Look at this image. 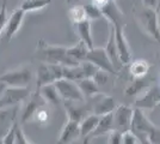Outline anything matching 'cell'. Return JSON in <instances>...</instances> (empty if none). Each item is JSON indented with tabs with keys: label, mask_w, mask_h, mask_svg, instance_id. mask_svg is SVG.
Listing matches in <instances>:
<instances>
[{
	"label": "cell",
	"mask_w": 160,
	"mask_h": 144,
	"mask_svg": "<svg viewBox=\"0 0 160 144\" xmlns=\"http://www.w3.org/2000/svg\"><path fill=\"white\" fill-rule=\"evenodd\" d=\"M149 62L143 59H138L129 64V72L134 79H140L146 77L149 71Z\"/></svg>",
	"instance_id": "21"
},
{
	"label": "cell",
	"mask_w": 160,
	"mask_h": 144,
	"mask_svg": "<svg viewBox=\"0 0 160 144\" xmlns=\"http://www.w3.org/2000/svg\"><path fill=\"white\" fill-rule=\"evenodd\" d=\"M77 84L79 85L80 90L82 93V95L86 97H94L98 94H100L99 87L96 84L92 78H81L79 81H77Z\"/></svg>",
	"instance_id": "23"
},
{
	"label": "cell",
	"mask_w": 160,
	"mask_h": 144,
	"mask_svg": "<svg viewBox=\"0 0 160 144\" xmlns=\"http://www.w3.org/2000/svg\"><path fill=\"white\" fill-rule=\"evenodd\" d=\"M0 144H2V139H0Z\"/></svg>",
	"instance_id": "44"
},
{
	"label": "cell",
	"mask_w": 160,
	"mask_h": 144,
	"mask_svg": "<svg viewBox=\"0 0 160 144\" xmlns=\"http://www.w3.org/2000/svg\"><path fill=\"white\" fill-rule=\"evenodd\" d=\"M113 29H115V42L117 47L118 59L122 65H129L132 62V49L124 34V27L120 25V27H113Z\"/></svg>",
	"instance_id": "9"
},
{
	"label": "cell",
	"mask_w": 160,
	"mask_h": 144,
	"mask_svg": "<svg viewBox=\"0 0 160 144\" xmlns=\"http://www.w3.org/2000/svg\"><path fill=\"white\" fill-rule=\"evenodd\" d=\"M80 138V127L78 121H74L71 119H67V121L65 123L61 133L56 144H71L72 142L77 141Z\"/></svg>",
	"instance_id": "16"
},
{
	"label": "cell",
	"mask_w": 160,
	"mask_h": 144,
	"mask_svg": "<svg viewBox=\"0 0 160 144\" xmlns=\"http://www.w3.org/2000/svg\"><path fill=\"white\" fill-rule=\"evenodd\" d=\"M105 51H107L111 62L113 64L115 69L117 70V65H122V64H121L120 59H118L117 47H116V42H115V29H113V27L110 28V34H109V40H108Z\"/></svg>",
	"instance_id": "25"
},
{
	"label": "cell",
	"mask_w": 160,
	"mask_h": 144,
	"mask_svg": "<svg viewBox=\"0 0 160 144\" xmlns=\"http://www.w3.org/2000/svg\"><path fill=\"white\" fill-rule=\"evenodd\" d=\"M154 124L148 120L146 114L142 109L134 108L133 118H132V124H130V131L133 132L140 141L147 139L149 131L153 129Z\"/></svg>",
	"instance_id": "6"
},
{
	"label": "cell",
	"mask_w": 160,
	"mask_h": 144,
	"mask_svg": "<svg viewBox=\"0 0 160 144\" xmlns=\"http://www.w3.org/2000/svg\"><path fill=\"white\" fill-rule=\"evenodd\" d=\"M62 66L59 64H48V62H41L37 69V78L36 84L37 89L46 85L55 83L58 79L62 78Z\"/></svg>",
	"instance_id": "5"
},
{
	"label": "cell",
	"mask_w": 160,
	"mask_h": 144,
	"mask_svg": "<svg viewBox=\"0 0 160 144\" xmlns=\"http://www.w3.org/2000/svg\"><path fill=\"white\" fill-rule=\"evenodd\" d=\"M134 109L129 106L120 104L112 112L113 118V129L121 132H126L130 130V124L133 118Z\"/></svg>",
	"instance_id": "10"
},
{
	"label": "cell",
	"mask_w": 160,
	"mask_h": 144,
	"mask_svg": "<svg viewBox=\"0 0 160 144\" xmlns=\"http://www.w3.org/2000/svg\"><path fill=\"white\" fill-rule=\"evenodd\" d=\"M52 3V0H22L20 3V8L28 13V12H35L43 10Z\"/></svg>",
	"instance_id": "27"
},
{
	"label": "cell",
	"mask_w": 160,
	"mask_h": 144,
	"mask_svg": "<svg viewBox=\"0 0 160 144\" xmlns=\"http://www.w3.org/2000/svg\"><path fill=\"white\" fill-rule=\"evenodd\" d=\"M24 18H25V12L20 7L16 8L13 12L10 14L6 25H5V29L2 31L4 36H5V39H6L7 41H10L11 39H13L14 36H16V34L19 31Z\"/></svg>",
	"instance_id": "13"
},
{
	"label": "cell",
	"mask_w": 160,
	"mask_h": 144,
	"mask_svg": "<svg viewBox=\"0 0 160 144\" xmlns=\"http://www.w3.org/2000/svg\"><path fill=\"white\" fill-rule=\"evenodd\" d=\"M65 108H66L67 119H71L78 123H80L87 115L85 109L82 107L75 106V102H65Z\"/></svg>",
	"instance_id": "26"
},
{
	"label": "cell",
	"mask_w": 160,
	"mask_h": 144,
	"mask_svg": "<svg viewBox=\"0 0 160 144\" xmlns=\"http://www.w3.org/2000/svg\"><path fill=\"white\" fill-rule=\"evenodd\" d=\"M139 144H151V143H149L148 139H142V141H140V143Z\"/></svg>",
	"instance_id": "43"
},
{
	"label": "cell",
	"mask_w": 160,
	"mask_h": 144,
	"mask_svg": "<svg viewBox=\"0 0 160 144\" xmlns=\"http://www.w3.org/2000/svg\"><path fill=\"white\" fill-rule=\"evenodd\" d=\"M44 104H48V103L43 100V97L41 96V94L38 93V90H37V93L29 99V102H28L27 107L23 110L22 121L25 123L28 120H32V117H33V114H35V112L40 107L44 106Z\"/></svg>",
	"instance_id": "17"
},
{
	"label": "cell",
	"mask_w": 160,
	"mask_h": 144,
	"mask_svg": "<svg viewBox=\"0 0 160 144\" xmlns=\"http://www.w3.org/2000/svg\"><path fill=\"white\" fill-rule=\"evenodd\" d=\"M75 25V30L79 35L80 41H82L87 46L88 49H92L94 47V42H93V36H92V28H91V21L85 19V21H81Z\"/></svg>",
	"instance_id": "18"
},
{
	"label": "cell",
	"mask_w": 160,
	"mask_h": 144,
	"mask_svg": "<svg viewBox=\"0 0 160 144\" xmlns=\"http://www.w3.org/2000/svg\"><path fill=\"white\" fill-rule=\"evenodd\" d=\"M99 115L97 114H88L86 117L84 118L79 123V127H80V138H86L92 131L96 129L97 124L99 121Z\"/></svg>",
	"instance_id": "22"
},
{
	"label": "cell",
	"mask_w": 160,
	"mask_h": 144,
	"mask_svg": "<svg viewBox=\"0 0 160 144\" xmlns=\"http://www.w3.org/2000/svg\"><path fill=\"white\" fill-rule=\"evenodd\" d=\"M159 82H160V79H159Z\"/></svg>",
	"instance_id": "45"
},
{
	"label": "cell",
	"mask_w": 160,
	"mask_h": 144,
	"mask_svg": "<svg viewBox=\"0 0 160 144\" xmlns=\"http://www.w3.org/2000/svg\"><path fill=\"white\" fill-rule=\"evenodd\" d=\"M142 4H143V7L155 10L159 5V0H142Z\"/></svg>",
	"instance_id": "40"
},
{
	"label": "cell",
	"mask_w": 160,
	"mask_h": 144,
	"mask_svg": "<svg viewBox=\"0 0 160 144\" xmlns=\"http://www.w3.org/2000/svg\"><path fill=\"white\" fill-rule=\"evenodd\" d=\"M33 72L29 66H22L19 69L7 71L0 76V82L10 88H28L32 82Z\"/></svg>",
	"instance_id": "2"
},
{
	"label": "cell",
	"mask_w": 160,
	"mask_h": 144,
	"mask_svg": "<svg viewBox=\"0 0 160 144\" xmlns=\"http://www.w3.org/2000/svg\"><path fill=\"white\" fill-rule=\"evenodd\" d=\"M68 18L73 24H77L79 22L87 19L84 5H75V6L71 7L68 10Z\"/></svg>",
	"instance_id": "28"
},
{
	"label": "cell",
	"mask_w": 160,
	"mask_h": 144,
	"mask_svg": "<svg viewBox=\"0 0 160 144\" xmlns=\"http://www.w3.org/2000/svg\"><path fill=\"white\" fill-rule=\"evenodd\" d=\"M92 79L96 82V84L99 87V89H100L102 87H104V85L109 82V79H110V73H108V72L103 71V70H98L97 73L92 77Z\"/></svg>",
	"instance_id": "33"
},
{
	"label": "cell",
	"mask_w": 160,
	"mask_h": 144,
	"mask_svg": "<svg viewBox=\"0 0 160 144\" xmlns=\"http://www.w3.org/2000/svg\"><path fill=\"white\" fill-rule=\"evenodd\" d=\"M155 12H157V18H158V25H159V30H160V3L158 7L155 8Z\"/></svg>",
	"instance_id": "42"
},
{
	"label": "cell",
	"mask_w": 160,
	"mask_h": 144,
	"mask_svg": "<svg viewBox=\"0 0 160 144\" xmlns=\"http://www.w3.org/2000/svg\"><path fill=\"white\" fill-rule=\"evenodd\" d=\"M30 97L28 88H10L6 87L0 94V109L11 106H18V103Z\"/></svg>",
	"instance_id": "8"
},
{
	"label": "cell",
	"mask_w": 160,
	"mask_h": 144,
	"mask_svg": "<svg viewBox=\"0 0 160 144\" xmlns=\"http://www.w3.org/2000/svg\"><path fill=\"white\" fill-rule=\"evenodd\" d=\"M139 143H140V139L136 137L130 130L123 132L122 144H139Z\"/></svg>",
	"instance_id": "37"
},
{
	"label": "cell",
	"mask_w": 160,
	"mask_h": 144,
	"mask_svg": "<svg viewBox=\"0 0 160 144\" xmlns=\"http://www.w3.org/2000/svg\"><path fill=\"white\" fill-rule=\"evenodd\" d=\"M136 22L142 29V31H145L148 36H151L153 40L160 43V30L155 10L143 7L136 14Z\"/></svg>",
	"instance_id": "3"
},
{
	"label": "cell",
	"mask_w": 160,
	"mask_h": 144,
	"mask_svg": "<svg viewBox=\"0 0 160 144\" xmlns=\"http://www.w3.org/2000/svg\"><path fill=\"white\" fill-rule=\"evenodd\" d=\"M147 139L151 144H160V127H157L154 125L153 129L149 131Z\"/></svg>",
	"instance_id": "38"
},
{
	"label": "cell",
	"mask_w": 160,
	"mask_h": 144,
	"mask_svg": "<svg viewBox=\"0 0 160 144\" xmlns=\"http://www.w3.org/2000/svg\"><path fill=\"white\" fill-rule=\"evenodd\" d=\"M148 88V83L143 81V78H140V79H135L129 87L126 90V94L128 96H134L138 95V94H142L145 90Z\"/></svg>",
	"instance_id": "29"
},
{
	"label": "cell",
	"mask_w": 160,
	"mask_h": 144,
	"mask_svg": "<svg viewBox=\"0 0 160 144\" xmlns=\"http://www.w3.org/2000/svg\"><path fill=\"white\" fill-rule=\"evenodd\" d=\"M116 102L111 96L108 95H100V97L97 100V102L93 106V113L97 115H105V114H110L112 113L115 108H116Z\"/></svg>",
	"instance_id": "19"
},
{
	"label": "cell",
	"mask_w": 160,
	"mask_h": 144,
	"mask_svg": "<svg viewBox=\"0 0 160 144\" xmlns=\"http://www.w3.org/2000/svg\"><path fill=\"white\" fill-rule=\"evenodd\" d=\"M86 60L94 64L99 70H103V71H105L110 75H116L117 73V70L115 69L113 64L110 60L105 48L93 47L92 49H88Z\"/></svg>",
	"instance_id": "7"
},
{
	"label": "cell",
	"mask_w": 160,
	"mask_h": 144,
	"mask_svg": "<svg viewBox=\"0 0 160 144\" xmlns=\"http://www.w3.org/2000/svg\"><path fill=\"white\" fill-rule=\"evenodd\" d=\"M122 138L123 132L112 129L108 133V144H122Z\"/></svg>",
	"instance_id": "35"
},
{
	"label": "cell",
	"mask_w": 160,
	"mask_h": 144,
	"mask_svg": "<svg viewBox=\"0 0 160 144\" xmlns=\"http://www.w3.org/2000/svg\"><path fill=\"white\" fill-rule=\"evenodd\" d=\"M160 103V85L147 88L140 97L135 101V108L139 109H153Z\"/></svg>",
	"instance_id": "11"
},
{
	"label": "cell",
	"mask_w": 160,
	"mask_h": 144,
	"mask_svg": "<svg viewBox=\"0 0 160 144\" xmlns=\"http://www.w3.org/2000/svg\"><path fill=\"white\" fill-rule=\"evenodd\" d=\"M84 8H85V12H86V18L88 21H97L103 17L102 14V10L100 7H98L94 4H87V5H84Z\"/></svg>",
	"instance_id": "31"
},
{
	"label": "cell",
	"mask_w": 160,
	"mask_h": 144,
	"mask_svg": "<svg viewBox=\"0 0 160 144\" xmlns=\"http://www.w3.org/2000/svg\"><path fill=\"white\" fill-rule=\"evenodd\" d=\"M16 126H17V124L10 130V132L7 133L6 136L2 138V144H14V132H16Z\"/></svg>",
	"instance_id": "39"
},
{
	"label": "cell",
	"mask_w": 160,
	"mask_h": 144,
	"mask_svg": "<svg viewBox=\"0 0 160 144\" xmlns=\"http://www.w3.org/2000/svg\"><path fill=\"white\" fill-rule=\"evenodd\" d=\"M103 17L111 23L112 27H124V16L115 0H109L103 7H100Z\"/></svg>",
	"instance_id": "14"
},
{
	"label": "cell",
	"mask_w": 160,
	"mask_h": 144,
	"mask_svg": "<svg viewBox=\"0 0 160 144\" xmlns=\"http://www.w3.org/2000/svg\"><path fill=\"white\" fill-rule=\"evenodd\" d=\"M87 52H88V48L82 41H79L78 43H75L71 47H67V54L79 64L84 60H86Z\"/></svg>",
	"instance_id": "24"
},
{
	"label": "cell",
	"mask_w": 160,
	"mask_h": 144,
	"mask_svg": "<svg viewBox=\"0 0 160 144\" xmlns=\"http://www.w3.org/2000/svg\"><path fill=\"white\" fill-rule=\"evenodd\" d=\"M38 93L41 94V96L43 97V100L48 103V104H53V106H59L62 102V99H61L59 91L56 89L55 84H46L43 87L38 88Z\"/></svg>",
	"instance_id": "20"
},
{
	"label": "cell",
	"mask_w": 160,
	"mask_h": 144,
	"mask_svg": "<svg viewBox=\"0 0 160 144\" xmlns=\"http://www.w3.org/2000/svg\"><path fill=\"white\" fill-rule=\"evenodd\" d=\"M37 56L42 62L48 64H59L65 66H77L79 62L72 59L67 54V47L63 46H54L43 41H40L37 45Z\"/></svg>",
	"instance_id": "1"
},
{
	"label": "cell",
	"mask_w": 160,
	"mask_h": 144,
	"mask_svg": "<svg viewBox=\"0 0 160 144\" xmlns=\"http://www.w3.org/2000/svg\"><path fill=\"white\" fill-rule=\"evenodd\" d=\"M18 115V106H11L0 109V139L6 136L16 125Z\"/></svg>",
	"instance_id": "12"
},
{
	"label": "cell",
	"mask_w": 160,
	"mask_h": 144,
	"mask_svg": "<svg viewBox=\"0 0 160 144\" xmlns=\"http://www.w3.org/2000/svg\"><path fill=\"white\" fill-rule=\"evenodd\" d=\"M112 129H113L112 113L102 115V117L99 118V121L97 124L96 129H94L86 138H84V144H90L93 139H96L97 137H100V136L107 135V133H109Z\"/></svg>",
	"instance_id": "15"
},
{
	"label": "cell",
	"mask_w": 160,
	"mask_h": 144,
	"mask_svg": "<svg viewBox=\"0 0 160 144\" xmlns=\"http://www.w3.org/2000/svg\"><path fill=\"white\" fill-rule=\"evenodd\" d=\"M47 106L48 104H44L40 107L33 114L32 120H35L38 125H47L50 120V112H49V108H47Z\"/></svg>",
	"instance_id": "30"
},
{
	"label": "cell",
	"mask_w": 160,
	"mask_h": 144,
	"mask_svg": "<svg viewBox=\"0 0 160 144\" xmlns=\"http://www.w3.org/2000/svg\"><path fill=\"white\" fill-rule=\"evenodd\" d=\"M79 65H80V67H81V71H82L84 78H92V77L97 73V71L99 70L94 64L87 61V60L81 61Z\"/></svg>",
	"instance_id": "32"
},
{
	"label": "cell",
	"mask_w": 160,
	"mask_h": 144,
	"mask_svg": "<svg viewBox=\"0 0 160 144\" xmlns=\"http://www.w3.org/2000/svg\"><path fill=\"white\" fill-rule=\"evenodd\" d=\"M14 144H33L28 139L18 124L16 126V132H14Z\"/></svg>",
	"instance_id": "36"
},
{
	"label": "cell",
	"mask_w": 160,
	"mask_h": 144,
	"mask_svg": "<svg viewBox=\"0 0 160 144\" xmlns=\"http://www.w3.org/2000/svg\"><path fill=\"white\" fill-rule=\"evenodd\" d=\"M54 84H55L63 102L80 103L85 100V96L82 95L77 82L69 81L66 78H61V79H58Z\"/></svg>",
	"instance_id": "4"
},
{
	"label": "cell",
	"mask_w": 160,
	"mask_h": 144,
	"mask_svg": "<svg viewBox=\"0 0 160 144\" xmlns=\"http://www.w3.org/2000/svg\"><path fill=\"white\" fill-rule=\"evenodd\" d=\"M8 19V14H7V0H2V4L0 6V35L4 31L5 25Z\"/></svg>",
	"instance_id": "34"
},
{
	"label": "cell",
	"mask_w": 160,
	"mask_h": 144,
	"mask_svg": "<svg viewBox=\"0 0 160 144\" xmlns=\"http://www.w3.org/2000/svg\"><path fill=\"white\" fill-rule=\"evenodd\" d=\"M108 1H109V0H92L91 3L94 4V5H97L98 7H103L105 4H107Z\"/></svg>",
	"instance_id": "41"
}]
</instances>
